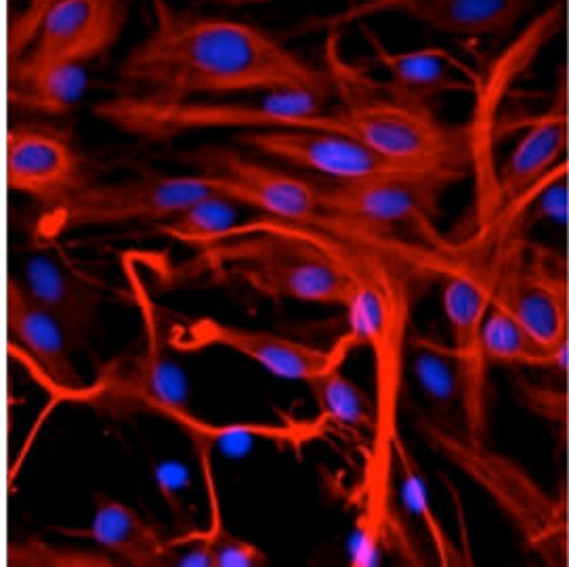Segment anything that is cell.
Instances as JSON below:
<instances>
[{
  "label": "cell",
  "mask_w": 569,
  "mask_h": 567,
  "mask_svg": "<svg viewBox=\"0 0 569 567\" xmlns=\"http://www.w3.org/2000/svg\"><path fill=\"white\" fill-rule=\"evenodd\" d=\"M292 226L341 265L349 280L345 307L351 324L349 332L372 356L375 427L353 547V564L370 566L379 557L380 545L401 528L393 509L396 444L401 439L399 412L418 286L437 271L446 273L456 252L415 245L326 215Z\"/></svg>",
  "instance_id": "cell-1"
},
{
  "label": "cell",
  "mask_w": 569,
  "mask_h": 567,
  "mask_svg": "<svg viewBox=\"0 0 569 567\" xmlns=\"http://www.w3.org/2000/svg\"><path fill=\"white\" fill-rule=\"evenodd\" d=\"M152 28L120 66L127 93L150 99L311 93L330 99L322 70L263 30L233 19L200 18L150 0Z\"/></svg>",
  "instance_id": "cell-2"
},
{
  "label": "cell",
  "mask_w": 569,
  "mask_h": 567,
  "mask_svg": "<svg viewBox=\"0 0 569 567\" xmlns=\"http://www.w3.org/2000/svg\"><path fill=\"white\" fill-rule=\"evenodd\" d=\"M322 70L345 132L399 167L462 181L475 167L473 131L437 116L431 103L396 91L345 53L341 30H323Z\"/></svg>",
  "instance_id": "cell-3"
},
{
  "label": "cell",
  "mask_w": 569,
  "mask_h": 567,
  "mask_svg": "<svg viewBox=\"0 0 569 567\" xmlns=\"http://www.w3.org/2000/svg\"><path fill=\"white\" fill-rule=\"evenodd\" d=\"M200 271L247 284L273 301L347 307L349 280L323 248L292 223L252 217L196 257Z\"/></svg>",
  "instance_id": "cell-4"
},
{
  "label": "cell",
  "mask_w": 569,
  "mask_h": 567,
  "mask_svg": "<svg viewBox=\"0 0 569 567\" xmlns=\"http://www.w3.org/2000/svg\"><path fill=\"white\" fill-rule=\"evenodd\" d=\"M96 113L116 129L150 141H167L191 131L236 129H323L342 131L337 108L311 93H266L257 101H200V99H150L122 93L101 101Z\"/></svg>",
  "instance_id": "cell-5"
},
{
  "label": "cell",
  "mask_w": 569,
  "mask_h": 567,
  "mask_svg": "<svg viewBox=\"0 0 569 567\" xmlns=\"http://www.w3.org/2000/svg\"><path fill=\"white\" fill-rule=\"evenodd\" d=\"M418 434L443 460L483 491L523 543L547 564L568 566V498L550 494L530 472L505 454L473 441L462 429L417 416Z\"/></svg>",
  "instance_id": "cell-6"
},
{
  "label": "cell",
  "mask_w": 569,
  "mask_h": 567,
  "mask_svg": "<svg viewBox=\"0 0 569 567\" xmlns=\"http://www.w3.org/2000/svg\"><path fill=\"white\" fill-rule=\"evenodd\" d=\"M124 273L141 316L143 347L134 358L108 364L93 382H84L80 389L68 394L63 404L91 406L118 416L150 412L181 429L191 416H196L190 406L188 378L169 354L171 345L167 340L164 321L137 271V261L127 257Z\"/></svg>",
  "instance_id": "cell-7"
},
{
  "label": "cell",
  "mask_w": 569,
  "mask_h": 567,
  "mask_svg": "<svg viewBox=\"0 0 569 567\" xmlns=\"http://www.w3.org/2000/svg\"><path fill=\"white\" fill-rule=\"evenodd\" d=\"M217 193L200 175H141L112 183L80 181L63 200L42 208L34 227L37 245H56L84 227L169 221L181 210Z\"/></svg>",
  "instance_id": "cell-8"
},
{
  "label": "cell",
  "mask_w": 569,
  "mask_h": 567,
  "mask_svg": "<svg viewBox=\"0 0 569 567\" xmlns=\"http://www.w3.org/2000/svg\"><path fill=\"white\" fill-rule=\"evenodd\" d=\"M318 193V215L380 233L408 231L420 245L452 250L437 227L439 202L455 181L431 172H406L366 181H330L309 175Z\"/></svg>",
  "instance_id": "cell-9"
},
{
  "label": "cell",
  "mask_w": 569,
  "mask_h": 567,
  "mask_svg": "<svg viewBox=\"0 0 569 567\" xmlns=\"http://www.w3.org/2000/svg\"><path fill=\"white\" fill-rule=\"evenodd\" d=\"M492 257L479 252H456L443 273V314L452 335V356L460 382V429L473 441L486 444L490 429V359L483 351V324L492 302Z\"/></svg>",
  "instance_id": "cell-10"
},
{
  "label": "cell",
  "mask_w": 569,
  "mask_h": 567,
  "mask_svg": "<svg viewBox=\"0 0 569 567\" xmlns=\"http://www.w3.org/2000/svg\"><path fill=\"white\" fill-rule=\"evenodd\" d=\"M167 340L179 354H198L204 349H228L242 358L254 361L273 377L286 380H303L322 377L326 372L342 368L358 339L347 332L332 347L322 349L307 342L280 337L266 330H252L233 326L214 318H191L174 321L167 328Z\"/></svg>",
  "instance_id": "cell-11"
},
{
  "label": "cell",
  "mask_w": 569,
  "mask_h": 567,
  "mask_svg": "<svg viewBox=\"0 0 569 567\" xmlns=\"http://www.w3.org/2000/svg\"><path fill=\"white\" fill-rule=\"evenodd\" d=\"M492 302L550 347L568 345V273L557 255L523 242L496 250Z\"/></svg>",
  "instance_id": "cell-12"
},
{
  "label": "cell",
  "mask_w": 569,
  "mask_h": 567,
  "mask_svg": "<svg viewBox=\"0 0 569 567\" xmlns=\"http://www.w3.org/2000/svg\"><path fill=\"white\" fill-rule=\"evenodd\" d=\"M568 141V76L563 72L552 103L531 120L502 167L493 170L492 202L483 226L505 215L528 212L545 189L563 181Z\"/></svg>",
  "instance_id": "cell-13"
},
{
  "label": "cell",
  "mask_w": 569,
  "mask_h": 567,
  "mask_svg": "<svg viewBox=\"0 0 569 567\" xmlns=\"http://www.w3.org/2000/svg\"><path fill=\"white\" fill-rule=\"evenodd\" d=\"M188 165L212 191L238 207L257 210L261 217L309 223L318 215V193L309 175L276 169L228 148L193 151Z\"/></svg>",
  "instance_id": "cell-14"
},
{
  "label": "cell",
  "mask_w": 569,
  "mask_h": 567,
  "mask_svg": "<svg viewBox=\"0 0 569 567\" xmlns=\"http://www.w3.org/2000/svg\"><path fill=\"white\" fill-rule=\"evenodd\" d=\"M240 143L286 167L330 181H366L422 170L406 169L368 148L358 137L323 129H267L242 132ZM441 177V175H439Z\"/></svg>",
  "instance_id": "cell-15"
},
{
  "label": "cell",
  "mask_w": 569,
  "mask_h": 567,
  "mask_svg": "<svg viewBox=\"0 0 569 567\" xmlns=\"http://www.w3.org/2000/svg\"><path fill=\"white\" fill-rule=\"evenodd\" d=\"M7 356L18 359L30 378L49 396L51 406L84 385L70 358V342L61 326L13 276L7 280L4 297Z\"/></svg>",
  "instance_id": "cell-16"
},
{
  "label": "cell",
  "mask_w": 569,
  "mask_h": 567,
  "mask_svg": "<svg viewBox=\"0 0 569 567\" xmlns=\"http://www.w3.org/2000/svg\"><path fill=\"white\" fill-rule=\"evenodd\" d=\"M129 2L131 0H53L20 59L89 63L114 47L127 21Z\"/></svg>",
  "instance_id": "cell-17"
},
{
  "label": "cell",
  "mask_w": 569,
  "mask_h": 567,
  "mask_svg": "<svg viewBox=\"0 0 569 567\" xmlns=\"http://www.w3.org/2000/svg\"><path fill=\"white\" fill-rule=\"evenodd\" d=\"M26 292L58 321L70 347H84L103 305L101 284L77 269L56 245H39L26 265Z\"/></svg>",
  "instance_id": "cell-18"
},
{
  "label": "cell",
  "mask_w": 569,
  "mask_h": 567,
  "mask_svg": "<svg viewBox=\"0 0 569 567\" xmlns=\"http://www.w3.org/2000/svg\"><path fill=\"white\" fill-rule=\"evenodd\" d=\"M82 179L80 158L63 135L34 127L9 129L4 135L7 189L47 208L63 200Z\"/></svg>",
  "instance_id": "cell-19"
},
{
  "label": "cell",
  "mask_w": 569,
  "mask_h": 567,
  "mask_svg": "<svg viewBox=\"0 0 569 567\" xmlns=\"http://www.w3.org/2000/svg\"><path fill=\"white\" fill-rule=\"evenodd\" d=\"M358 26L375 61L385 72V80L399 93L433 106V101L443 94L462 91L475 93L481 84L469 66L441 47L393 51L366 23Z\"/></svg>",
  "instance_id": "cell-20"
},
{
  "label": "cell",
  "mask_w": 569,
  "mask_h": 567,
  "mask_svg": "<svg viewBox=\"0 0 569 567\" xmlns=\"http://www.w3.org/2000/svg\"><path fill=\"white\" fill-rule=\"evenodd\" d=\"M63 534L93 540L106 555L127 566H171L174 555L169 538H162L133 507L106 494H97L96 515L89 528Z\"/></svg>",
  "instance_id": "cell-21"
},
{
  "label": "cell",
  "mask_w": 569,
  "mask_h": 567,
  "mask_svg": "<svg viewBox=\"0 0 569 567\" xmlns=\"http://www.w3.org/2000/svg\"><path fill=\"white\" fill-rule=\"evenodd\" d=\"M536 0H410L398 16L448 37L483 38L509 34Z\"/></svg>",
  "instance_id": "cell-22"
},
{
  "label": "cell",
  "mask_w": 569,
  "mask_h": 567,
  "mask_svg": "<svg viewBox=\"0 0 569 567\" xmlns=\"http://www.w3.org/2000/svg\"><path fill=\"white\" fill-rule=\"evenodd\" d=\"M87 89V63L30 59L9 63V101L32 112L47 116L72 112Z\"/></svg>",
  "instance_id": "cell-23"
},
{
  "label": "cell",
  "mask_w": 569,
  "mask_h": 567,
  "mask_svg": "<svg viewBox=\"0 0 569 567\" xmlns=\"http://www.w3.org/2000/svg\"><path fill=\"white\" fill-rule=\"evenodd\" d=\"M408 364L420 391L433 406V418L460 429V382L452 349L441 340L412 330L408 342Z\"/></svg>",
  "instance_id": "cell-24"
},
{
  "label": "cell",
  "mask_w": 569,
  "mask_h": 567,
  "mask_svg": "<svg viewBox=\"0 0 569 567\" xmlns=\"http://www.w3.org/2000/svg\"><path fill=\"white\" fill-rule=\"evenodd\" d=\"M483 351L490 361L528 366L538 370H568V345L550 347L536 339L500 305L490 302L483 324Z\"/></svg>",
  "instance_id": "cell-25"
},
{
  "label": "cell",
  "mask_w": 569,
  "mask_h": 567,
  "mask_svg": "<svg viewBox=\"0 0 569 567\" xmlns=\"http://www.w3.org/2000/svg\"><path fill=\"white\" fill-rule=\"evenodd\" d=\"M318 404L323 427H337L351 434H372L375 401L353 380L335 368L307 382Z\"/></svg>",
  "instance_id": "cell-26"
},
{
  "label": "cell",
  "mask_w": 569,
  "mask_h": 567,
  "mask_svg": "<svg viewBox=\"0 0 569 567\" xmlns=\"http://www.w3.org/2000/svg\"><path fill=\"white\" fill-rule=\"evenodd\" d=\"M396 477L401 481L406 507L412 510V515L420 521L431 547L436 550L437 559L443 566H460L462 553L456 547L441 519L437 517L422 467L403 439L396 444Z\"/></svg>",
  "instance_id": "cell-27"
},
{
  "label": "cell",
  "mask_w": 569,
  "mask_h": 567,
  "mask_svg": "<svg viewBox=\"0 0 569 567\" xmlns=\"http://www.w3.org/2000/svg\"><path fill=\"white\" fill-rule=\"evenodd\" d=\"M240 221V208L236 202L219 193H210L164 221L160 233L181 245L202 248L223 240Z\"/></svg>",
  "instance_id": "cell-28"
},
{
  "label": "cell",
  "mask_w": 569,
  "mask_h": 567,
  "mask_svg": "<svg viewBox=\"0 0 569 567\" xmlns=\"http://www.w3.org/2000/svg\"><path fill=\"white\" fill-rule=\"evenodd\" d=\"M209 553L210 567H261L269 564L266 550L236 536L226 524H209L207 529L190 531Z\"/></svg>",
  "instance_id": "cell-29"
},
{
  "label": "cell",
  "mask_w": 569,
  "mask_h": 567,
  "mask_svg": "<svg viewBox=\"0 0 569 567\" xmlns=\"http://www.w3.org/2000/svg\"><path fill=\"white\" fill-rule=\"evenodd\" d=\"M9 566H114L116 561L103 550H70V548L51 547L47 543L28 540L18 547H7Z\"/></svg>",
  "instance_id": "cell-30"
},
{
  "label": "cell",
  "mask_w": 569,
  "mask_h": 567,
  "mask_svg": "<svg viewBox=\"0 0 569 567\" xmlns=\"http://www.w3.org/2000/svg\"><path fill=\"white\" fill-rule=\"evenodd\" d=\"M410 0H358V2H349L345 9L326 16L323 19H316L311 23V28L316 30H345L349 26H358L363 23L366 19L379 18V16H391L398 13L399 7L406 4Z\"/></svg>",
  "instance_id": "cell-31"
},
{
  "label": "cell",
  "mask_w": 569,
  "mask_h": 567,
  "mask_svg": "<svg viewBox=\"0 0 569 567\" xmlns=\"http://www.w3.org/2000/svg\"><path fill=\"white\" fill-rule=\"evenodd\" d=\"M517 391L521 401L549 422L568 425V394L547 385H531L526 378H517Z\"/></svg>",
  "instance_id": "cell-32"
},
{
  "label": "cell",
  "mask_w": 569,
  "mask_h": 567,
  "mask_svg": "<svg viewBox=\"0 0 569 567\" xmlns=\"http://www.w3.org/2000/svg\"><path fill=\"white\" fill-rule=\"evenodd\" d=\"M51 4H53V0H28V4L21 11L18 21L11 23V28H9V38H7V51H9L7 59H9V63H13L16 59H20L28 51V47L34 38V32L39 28L40 19L47 13V9Z\"/></svg>",
  "instance_id": "cell-33"
},
{
  "label": "cell",
  "mask_w": 569,
  "mask_h": 567,
  "mask_svg": "<svg viewBox=\"0 0 569 567\" xmlns=\"http://www.w3.org/2000/svg\"><path fill=\"white\" fill-rule=\"evenodd\" d=\"M236 4H276V2H284V0H233Z\"/></svg>",
  "instance_id": "cell-34"
}]
</instances>
